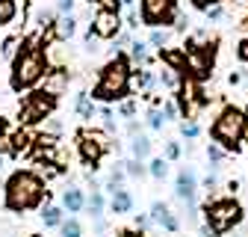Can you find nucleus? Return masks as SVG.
I'll return each instance as SVG.
<instances>
[{
    "instance_id": "obj_13",
    "label": "nucleus",
    "mask_w": 248,
    "mask_h": 237,
    "mask_svg": "<svg viewBox=\"0 0 248 237\" xmlns=\"http://www.w3.org/2000/svg\"><path fill=\"white\" fill-rule=\"evenodd\" d=\"M133 204H136V199H133V193H130L127 187H115V190L109 193V211H112L115 217L130 214V211H133Z\"/></svg>"
},
{
    "instance_id": "obj_31",
    "label": "nucleus",
    "mask_w": 248,
    "mask_h": 237,
    "mask_svg": "<svg viewBox=\"0 0 248 237\" xmlns=\"http://www.w3.org/2000/svg\"><path fill=\"white\" fill-rule=\"evenodd\" d=\"M124 169H127L130 178H145V175H148V166H145V160H139V157L124 160Z\"/></svg>"
},
{
    "instance_id": "obj_7",
    "label": "nucleus",
    "mask_w": 248,
    "mask_h": 237,
    "mask_svg": "<svg viewBox=\"0 0 248 237\" xmlns=\"http://www.w3.org/2000/svg\"><path fill=\"white\" fill-rule=\"evenodd\" d=\"M239 220H242V207H239V202H233V199H219V202H213V204L207 207V225H210L216 234L231 231L233 225H239Z\"/></svg>"
},
{
    "instance_id": "obj_42",
    "label": "nucleus",
    "mask_w": 248,
    "mask_h": 237,
    "mask_svg": "<svg viewBox=\"0 0 248 237\" xmlns=\"http://www.w3.org/2000/svg\"><path fill=\"white\" fill-rule=\"evenodd\" d=\"M204 15H207V21H219V18L225 15V9H222V3H219V6H213V9H207Z\"/></svg>"
},
{
    "instance_id": "obj_27",
    "label": "nucleus",
    "mask_w": 248,
    "mask_h": 237,
    "mask_svg": "<svg viewBox=\"0 0 248 237\" xmlns=\"http://www.w3.org/2000/svg\"><path fill=\"white\" fill-rule=\"evenodd\" d=\"M18 18V3L15 0H0V27H6Z\"/></svg>"
},
{
    "instance_id": "obj_35",
    "label": "nucleus",
    "mask_w": 248,
    "mask_h": 237,
    "mask_svg": "<svg viewBox=\"0 0 248 237\" xmlns=\"http://www.w3.org/2000/svg\"><path fill=\"white\" fill-rule=\"evenodd\" d=\"M177 113H180L177 101H163V116H166V122H174V118H177Z\"/></svg>"
},
{
    "instance_id": "obj_18",
    "label": "nucleus",
    "mask_w": 248,
    "mask_h": 237,
    "mask_svg": "<svg viewBox=\"0 0 248 237\" xmlns=\"http://www.w3.org/2000/svg\"><path fill=\"white\" fill-rule=\"evenodd\" d=\"M151 152H154V142H151V136H145V134H136V136H130V157L148 160V157H151Z\"/></svg>"
},
{
    "instance_id": "obj_1",
    "label": "nucleus",
    "mask_w": 248,
    "mask_h": 237,
    "mask_svg": "<svg viewBox=\"0 0 248 237\" xmlns=\"http://www.w3.org/2000/svg\"><path fill=\"white\" fill-rule=\"evenodd\" d=\"M47 199V187L45 178L36 175L33 169H18L6 178L3 184V207L12 214H27L42 207V202Z\"/></svg>"
},
{
    "instance_id": "obj_48",
    "label": "nucleus",
    "mask_w": 248,
    "mask_h": 237,
    "mask_svg": "<svg viewBox=\"0 0 248 237\" xmlns=\"http://www.w3.org/2000/svg\"><path fill=\"white\" fill-rule=\"evenodd\" d=\"M239 56H242V59H245V63H248V39H245V42L239 45Z\"/></svg>"
},
{
    "instance_id": "obj_2",
    "label": "nucleus",
    "mask_w": 248,
    "mask_h": 237,
    "mask_svg": "<svg viewBox=\"0 0 248 237\" xmlns=\"http://www.w3.org/2000/svg\"><path fill=\"white\" fill-rule=\"evenodd\" d=\"M50 63H47V53L42 48L39 39H24L15 59H12V74H9V86L12 92H27L45 80Z\"/></svg>"
},
{
    "instance_id": "obj_49",
    "label": "nucleus",
    "mask_w": 248,
    "mask_h": 237,
    "mask_svg": "<svg viewBox=\"0 0 248 237\" xmlns=\"http://www.w3.org/2000/svg\"><path fill=\"white\" fill-rule=\"evenodd\" d=\"M3 163H6V154H3V152H0V169H3Z\"/></svg>"
},
{
    "instance_id": "obj_21",
    "label": "nucleus",
    "mask_w": 248,
    "mask_h": 237,
    "mask_svg": "<svg viewBox=\"0 0 248 237\" xmlns=\"http://www.w3.org/2000/svg\"><path fill=\"white\" fill-rule=\"evenodd\" d=\"M127 169H124V163H115L112 169H109V175H107V187H104V193H112L115 187H124V181H127Z\"/></svg>"
},
{
    "instance_id": "obj_10",
    "label": "nucleus",
    "mask_w": 248,
    "mask_h": 237,
    "mask_svg": "<svg viewBox=\"0 0 248 237\" xmlns=\"http://www.w3.org/2000/svg\"><path fill=\"white\" fill-rule=\"evenodd\" d=\"M174 196L186 204V207H195V199H198V178L189 166H183L174 178Z\"/></svg>"
},
{
    "instance_id": "obj_8",
    "label": "nucleus",
    "mask_w": 248,
    "mask_h": 237,
    "mask_svg": "<svg viewBox=\"0 0 248 237\" xmlns=\"http://www.w3.org/2000/svg\"><path fill=\"white\" fill-rule=\"evenodd\" d=\"M139 9H142V24H148L151 30L166 27L177 15V0H139Z\"/></svg>"
},
{
    "instance_id": "obj_5",
    "label": "nucleus",
    "mask_w": 248,
    "mask_h": 237,
    "mask_svg": "<svg viewBox=\"0 0 248 237\" xmlns=\"http://www.w3.org/2000/svg\"><path fill=\"white\" fill-rule=\"evenodd\" d=\"M56 107H59V95L47 92L45 86H42V89H33V92H27L24 101H21V125L47 122Z\"/></svg>"
},
{
    "instance_id": "obj_16",
    "label": "nucleus",
    "mask_w": 248,
    "mask_h": 237,
    "mask_svg": "<svg viewBox=\"0 0 248 237\" xmlns=\"http://www.w3.org/2000/svg\"><path fill=\"white\" fill-rule=\"evenodd\" d=\"M74 33H77V18H74V12H71V15H59L56 24H53V39H59V42H71Z\"/></svg>"
},
{
    "instance_id": "obj_3",
    "label": "nucleus",
    "mask_w": 248,
    "mask_h": 237,
    "mask_svg": "<svg viewBox=\"0 0 248 237\" xmlns=\"http://www.w3.org/2000/svg\"><path fill=\"white\" fill-rule=\"evenodd\" d=\"M133 89V68H130V59L124 56V51H118L109 63L101 68L98 83L92 86V98L98 104H112V101H124Z\"/></svg>"
},
{
    "instance_id": "obj_20",
    "label": "nucleus",
    "mask_w": 248,
    "mask_h": 237,
    "mask_svg": "<svg viewBox=\"0 0 248 237\" xmlns=\"http://www.w3.org/2000/svg\"><path fill=\"white\" fill-rule=\"evenodd\" d=\"M86 211L92 220H104V211H107V196L104 190H92V196L86 199Z\"/></svg>"
},
{
    "instance_id": "obj_38",
    "label": "nucleus",
    "mask_w": 248,
    "mask_h": 237,
    "mask_svg": "<svg viewBox=\"0 0 248 237\" xmlns=\"http://www.w3.org/2000/svg\"><path fill=\"white\" fill-rule=\"evenodd\" d=\"M95 3H101V9H112V12H121L124 0H95Z\"/></svg>"
},
{
    "instance_id": "obj_11",
    "label": "nucleus",
    "mask_w": 248,
    "mask_h": 237,
    "mask_svg": "<svg viewBox=\"0 0 248 237\" xmlns=\"http://www.w3.org/2000/svg\"><path fill=\"white\" fill-rule=\"evenodd\" d=\"M213 59H216V45H201L186 51V66L195 77H207V71L213 68Z\"/></svg>"
},
{
    "instance_id": "obj_43",
    "label": "nucleus",
    "mask_w": 248,
    "mask_h": 237,
    "mask_svg": "<svg viewBox=\"0 0 248 237\" xmlns=\"http://www.w3.org/2000/svg\"><path fill=\"white\" fill-rule=\"evenodd\" d=\"M127 134H130V136H136V134H142V125L136 122V118H127Z\"/></svg>"
},
{
    "instance_id": "obj_54",
    "label": "nucleus",
    "mask_w": 248,
    "mask_h": 237,
    "mask_svg": "<svg viewBox=\"0 0 248 237\" xmlns=\"http://www.w3.org/2000/svg\"><path fill=\"white\" fill-rule=\"evenodd\" d=\"M89 3H92V0H89Z\"/></svg>"
},
{
    "instance_id": "obj_41",
    "label": "nucleus",
    "mask_w": 248,
    "mask_h": 237,
    "mask_svg": "<svg viewBox=\"0 0 248 237\" xmlns=\"http://www.w3.org/2000/svg\"><path fill=\"white\" fill-rule=\"evenodd\" d=\"M174 30H189V18H186V12L174 15Z\"/></svg>"
},
{
    "instance_id": "obj_45",
    "label": "nucleus",
    "mask_w": 248,
    "mask_h": 237,
    "mask_svg": "<svg viewBox=\"0 0 248 237\" xmlns=\"http://www.w3.org/2000/svg\"><path fill=\"white\" fill-rule=\"evenodd\" d=\"M47 134L59 136V134H62V122H56V118H50V122H47Z\"/></svg>"
},
{
    "instance_id": "obj_9",
    "label": "nucleus",
    "mask_w": 248,
    "mask_h": 237,
    "mask_svg": "<svg viewBox=\"0 0 248 237\" xmlns=\"http://www.w3.org/2000/svg\"><path fill=\"white\" fill-rule=\"evenodd\" d=\"M121 12H112V9H98L95 18H92V33H95L98 39L109 42L121 33Z\"/></svg>"
},
{
    "instance_id": "obj_14",
    "label": "nucleus",
    "mask_w": 248,
    "mask_h": 237,
    "mask_svg": "<svg viewBox=\"0 0 248 237\" xmlns=\"http://www.w3.org/2000/svg\"><path fill=\"white\" fill-rule=\"evenodd\" d=\"M68 80H71V74L65 71V66H62V68H47L45 89H47V92H53V95H62L68 89Z\"/></svg>"
},
{
    "instance_id": "obj_53",
    "label": "nucleus",
    "mask_w": 248,
    "mask_h": 237,
    "mask_svg": "<svg viewBox=\"0 0 248 237\" xmlns=\"http://www.w3.org/2000/svg\"><path fill=\"white\" fill-rule=\"evenodd\" d=\"M233 237H239V234H233Z\"/></svg>"
},
{
    "instance_id": "obj_36",
    "label": "nucleus",
    "mask_w": 248,
    "mask_h": 237,
    "mask_svg": "<svg viewBox=\"0 0 248 237\" xmlns=\"http://www.w3.org/2000/svg\"><path fill=\"white\" fill-rule=\"evenodd\" d=\"M180 134H183L186 139H195V136L201 134V128H198L195 122H183V125H180Z\"/></svg>"
},
{
    "instance_id": "obj_6",
    "label": "nucleus",
    "mask_w": 248,
    "mask_h": 237,
    "mask_svg": "<svg viewBox=\"0 0 248 237\" xmlns=\"http://www.w3.org/2000/svg\"><path fill=\"white\" fill-rule=\"evenodd\" d=\"M77 152H80V160L86 166H92V172L98 169V163L104 160V154L109 152V136L101 134V131H89L83 128L77 134Z\"/></svg>"
},
{
    "instance_id": "obj_28",
    "label": "nucleus",
    "mask_w": 248,
    "mask_h": 237,
    "mask_svg": "<svg viewBox=\"0 0 248 237\" xmlns=\"http://www.w3.org/2000/svg\"><path fill=\"white\" fill-rule=\"evenodd\" d=\"M225 154H228V152H225L219 142H210V145H207V160H210V166H213V169H222Z\"/></svg>"
},
{
    "instance_id": "obj_46",
    "label": "nucleus",
    "mask_w": 248,
    "mask_h": 237,
    "mask_svg": "<svg viewBox=\"0 0 248 237\" xmlns=\"http://www.w3.org/2000/svg\"><path fill=\"white\" fill-rule=\"evenodd\" d=\"M118 237H145V231H133V228H124V231H118Z\"/></svg>"
},
{
    "instance_id": "obj_19",
    "label": "nucleus",
    "mask_w": 248,
    "mask_h": 237,
    "mask_svg": "<svg viewBox=\"0 0 248 237\" xmlns=\"http://www.w3.org/2000/svg\"><path fill=\"white\" fill-rule=\"evenodd\" d=\"M39 217H42L45 228H59L62 220H65V207H62V204H45Z\"/></svg>"
},
{
    "instance_id": "obj_17",
    "label": "nucleus",
    "mask_w": 248,
    "mask_h": 237,
    "mask_svg": "<svg viewBox=\"0 0 248 237\" xmlns=\"http://www.w3.org/2000/svg\"><path fill=\"white\" fill-rule=\"evenodd\" d=\"M62 207H65L68 214H80L86 211V196L80 187H68V190H62Z\"/></svg>"
},
{
    "instance_id": "obj_25",
    "label": "nucleus",
    "mask_w": 248,
    "mask_h": 237,
    "mask_svg": "<svg viewBox=\"0 0 248 237\" xmlns=\"http://www.w3.org/2000/svg\"><path fill=\"white\" fill-rule=\"evenodd\" d=\"M59 237H83V222H80L77 217L62 220V225H59Z\"/></svg>"
},
{
    "instance_id": "obj_33",
    "label": "nucleus",
    "mask_w": 248,
    "mask_h": 237,
    "mask_svg": "<svg viewBox=\"0 0 248 237\" xmlns=\"http://www.w3.org/2000/svg\"><path fill=\"white\" fill-rule=\"evenodd\" d=\"M163 157L171 163V160H180V145L174 142V139H169L166 145H163Z\"/></svg>"
},
{
    "instance_id": "obj_37",
    "label": "nucleus",
    "mask_w": 248,
    "mask_h": 237,
    "mask_svg": "<svg viewBox=\"0 0 248 237\" xmlns=\"http://www.w3.org/2000/svg\"><path fill=\"white\" fill-rule=\"evenodd\" d=\"M74 3H77V0H56L59 15H71V12H74Z\"/></svg>"
},
{
    "instance_id": "obj_26",
    "label": "nucleus",
    "mask_w": 248,
    "mask_h": 237,
    "mask_svg": "<svg viewBox=\"0 0 248 237\" xmlns=\"http://www.w3.org/2000/svg\"><path fill=\"white\" fill-rule=\"evenodd\" d=\"M148 45L154 51H166V45H169V30L166 27H154L151 36H148Z\"/></svg>"
},
{
    "instance_id": "obj_47",
    "label": "nucleus",
    "mask_w": 248,
    "mask_h": 237,
    "mask_svg": "<svg viewBox=\"0 0 248 237\" xmlns=\"http://www.w3.org/2000/svg\"><path fill=\"white\" fill-rule=\"evenodd\" d=\"M6 134H9V118H6V116H0V139H3Z\"/></svg>"
},
{
    "instance_id": "obj_51",
    "label": "nucleus",
    "mask_w": 248,
    "mask_h": 237,
    "mask_svg": "<svg viewBox=\"0 0 248 237\" xmlns=\"http://www.w3.org/2000/svg\"><path fill=\"white\" fill-rule=\"evenodd\" d=\"M30 237H42V234H30Z\"/></svg>"
},
{
    "instance_id": "obj_23",
    "label": "nucleus",
    "mask_w": 248,
    "mask_h": 237,
    "mask_svg": "<svg viewBox=\"0 0 248 237\" xmlns=\"http://www.w3.org/2000/svg\"><path fill=\"white\" fill-rule=\"evenodd\" d=\"M56 18H59V9L53 6H45V9H39L36 12V27L39 30H53V24H56Z\"/></svg>"
},
{
    "instance_id": "obj_40",
    "label": "nucleus",
    "mask_w": 248,
    "mask_h": 237,
    "mask_svg": "<svg viewBox=\"0 0 248 237\" xmlns=\"http://www.w3.org/2000/svg\"><path fill=\"white\" fill-rule=\"evenodd\" d=\"M151 225H154V222H151L148 214H136V228H139V231H148Z\"/></svg>"
},
{
    "instance_id": "obj_22",
    "label": "nucleus",
    "mask_w": 248,
    "mask_h": 237,
    "mask_svg": "<svg viewBox=\"0 0 248 237\" xmlns=\"http://www.w3.org/2000/svg\"><path fill=\"white\" fill-rule=\"evenodd\" d=\"M148 42H142V39H133L130 45H127V51H130V63H136V66H145L148 63Z\"/></svg>"
},
{
    "instance_id": "obj_52",
    "label": "nucleus",
    "mask_w": 248,
    "mask_h": 237,
    "mask_svg": "<svg viewBox=\"0 0 248 237\" xmlns=\"http://www.w3.org/2000/svg\"><path fill=\"white\" fill-rule=\"evenodd\" d=\"M245 122H248V113H245Z\"/></svg>"
},
{
    "instance_id": "obj_4",
    "label": "nucleus",
    "mask_w": 248,
    "mask_h": 237,
    "mask_svg": "<svg viewBox=\"0 0 248 237\" xmlns=\"http://www.w3.org/2000/svg\"><path fill=\"white\" fill-rule=\"evenodd\" d=\"M245 131H248L245 113H242V110H236V107H225L219 116H216V122H213V128H210L213 142H219L225 152H233V148L242 142Z\"/></svg>"
},
{
    "instance_id": "obj_12",
    "label": "nucleus",
    "mask_w": 248,
    "mask_h": 237,
    "mask_svg": "<svg viewBox=\"0 0 248 237\" xmlns=\"http://www.w3.org/2000/svg\"><path fill=\"white\" fill-rule=\"evenodd\" d=\"M148 217H151V222H157L160 228H166V231H177L180 228V220L171 214V207L166 204V202H151V211H148Z\"/></svg>"
},
{
    "instance_id": "obj_30",
    "label": "nucleus",
    "mask_w": 248,
    "mask_h": 237,
    "mask_svg": "<svg viewBox=\"0 0 248 237\" xmlns=\"http://www.w3.org/2000/svg\"><path fill=\"white\" fill-rule=\"evenodd\" d=\"M145 122H148V128H151V131H163L166 116H163V110H160V107H151V110H148V116H145Z\"/></svg>"
},
{
    "instance_id": "obj_34",
    "label": "nucleus",
    "mask_w": 248,
    "mask_h": 237,
    "mask_svg": "<svg viewBox=\"0 0 248 237\" xmlns=\"http://www.w3.org/2000/svg\"><path fill=\"white\" fill-rule=\"evenodd\" d=\"M118 116H121V118H133V116H136V101H133V98H124L121 107H118Z\"/></svg>"
},
{
    "instance_id": "obj_44",
    "label": "nucleus",
    "mask_w": 248,
    "mask_h": 237,
    "mask_svg": "<svg viewBox=\"0 0 248 237\" xmlns=\"http://www.w3.org/2000/svg\"><path fill=\"white\" fill-rule=\"evenodd\" d=\"M124 27H127V30H136V27H139V15H136V12H127V21H124Z\"/></svg>"
},
{
    "instance_id": "obj_15",
    "label": "nucleus",
    "mask_w": 248,
    "mask_h": 237,
    "mask_svg": "<svg viewBox=\"0 0 248 237\" xmlns=\"http://www.w3.org/2000/svg\"><path fill=\"white\" fill-rule=\"evenodd\" d=\"M74 113L83 118V122H92V118L98 116V101L92 98L89 92H83V89H80V92L74 95Z\"/></svg>"
},
{
    "instance_id": "obj_24",
    "label": "nucleus",
    "mask_w": 248,
    "mask_h": 237,
    "mask_svg": "<svg viewBox=\"0 0 248 237\" xmlns=\"http://www.w3.org/2000/svg\"><path fill=\"white\" fill-rule=\"evenodd\" d=\"M148 175L154 178V181H166V175H169V160H166V157H151Z\"/></svg>"
},
{
    "instance_id": "obj_29",
    "label": "nucleus",
    "mask_w": 248,
    "mask_h": 237,
    "mask_svg": "<svg viewBox=\"0 0 248 237\" xmlns=\"http://www.w3.org/2000/svg\"><path fill=\"white\" fill-rule=\"evenodd\" d=\"M21 42H24L21 36H9V39H3V45H0V56H3V59H15Z\"/></svg>"
},
{
    "instance_id": "obj_39",
    "label": "nucleus",
    "mask_w": 248,
    "mask_h": 237,
    "mask_svg": "<svg viewBox=\"0 0 248 237\" xmlns=\"http://www.w3.org/2000/svg\"><path fill=\"white\" fill-rule=\"evenodd\" d=\"M222 0H192V6L195 9H201V12H207V9H213V6H219Z\"/></svg>"
},
{
    "instance_id": "obj_50",
    "label": "nucleus",
    "mask_w": 248,
    "mask_h": 237,
    "mask_svg": "<svg viewBox=\"0 0 248 237\" xmlns=\"http://www.w3.org/2000/svg\"><path fill=\"white\" fill-rule=\"evenodd\" d=\"M136 3V0H124V6H133Z\"/></svg>"
},
{
    "instance_id": "obj_32",
    "label": "nucleus",
    "mask_w": 248,
    "mask_h": 237,
    "mask_svg": "<svg viewBox=\"0 0 248 237\" xmlns=\"http://www.w3.org/2000/svg\"><path fill=\"white\" fill-rule=\"evenodd\" d=\"M98 116L104 118V128H107V134H112V131L118 128V125H115V113H112V107H109V104H101V107H98Z\"/></svg>"
}]
</instances>
